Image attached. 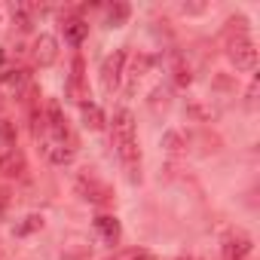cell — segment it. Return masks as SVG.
<instances>
[{
    "instance_id": "5bb4252c",
    "label": "cell",
    "mask_w": 260,
    "mask_h": 260,
    "mask_svg": "<svg viewBox=\"0 0 260 260\" xmlns=\"http://www.w3.org/2000/svg\"><path fill=\"white\" fill-rule=\"evenodd\" d=\"M128 4H122V0H116L113 7H107V28H119V25H125V19H128Z\"/></svg>"
},
{
    "instance_id": "2e32d148",
    "label": "cell",
    "mask_w": 260,
    "mask_h": 260,
    "mask_svg": "<svg viewBox=\"0 0 260 260\" xmlns=\"http://www.w3.org/2000/svg\"><path fill=\"white\" fill-rule=\"evenodd\" d=\"M0 172H7V175H19V172H22V153L10 150L4 159H0Z\"/></svg>"
},
{
    "instance_id": "e0dca14e",
    "label": "cell",
    "mask_w": 260,
    "mask_h": 260,
    "mask_svg": "<svg viewBox=\"0 0 260 260\" xmlns=\"http://www.w3.org/2000/svg\"><path fill=\"white\" fill-rule=\"evenodd\" d=\"M43 226V214H28L19 226H16V236H28V233H34V230H40Z\"/></svg>"
},
{
    "instance_id": "9a60e30c",
    "label": "cell",
    "mask_w": 260,
    "mask_h": 260,
    "mask_svg": "<svg viewBox=\"0 0 260 260\" xmlns=\"http://www.w3.org/2000/svg\"><path fill=\"white\" fill-rule=\"evenodd\" d=\"M83 125H86V128H92V132H98V128L104 125V113H101L95 104H89V101L83 104Z\"/></svg>"
},
{
    "instance_id": "3957f363",
    "label": "cell",
    "mask_w": 260,
    "mask_h": 260,
    "mask_svg": "<svg viewBox=\"0 0 260 260\" xmlns=\"http://www.w3.org/2000/svg\"><path fill=\"white\" fill-rule=\"evenodd\" d=\"M230 58H233V64H236L239 71H251V68L257 64V49H254V43H251L245 34H239V37L230 43Z\"/></svg>"
},
{
    "instance_id": "8fae6325",
    "label": "cell",
    "mask_w": 260,
    "mask_h": 260,
    "mask_svg": "<svg viewBox=\"0 0 260 260\" xmlns=\"http://www.w3.org/2000/svg\"><path fill=\"white\" fill-rule=\"evenodd\" d=\"M172 80H175V86H181V89H187V86H190V80H193L190 64L184 61V55H181V52H172Z\"/></svg>"
},
{
    "instance_id": "9c48e42d",
    "label": "cell",
    "mask_w": 260,
    "mask_h": 260,
    "mask_svg": "<svg viewBox=\"0 0 260 260\" xmlns=\"http://www.w3.org/2000/svg\"><path fill=\"white\" fill-rule=\"evenodd\" d=\"M61 31H64V40H68L71 46H80V43L86 40V34H89V25H86L83 19H64Z\"/></svg>"
},
{
    "instance_id": "ba28073f",
    "label": "cell",
    "mask_w": 260,
    "mask_h": 260,
    "mask_svg": "<svg viewBox=\"0 0 260 260\" xmlns=\"http://www.w3.org/2000/svg\"><path fill=\"white\" fill-rule=\"evenodd\" d=\"M46 156H49V162L64 166V162H71L77 156V150H74L71 141H52V144H46Z\"/></svg>"
},
{
    "instance_id": "7c38bea8",
    "label": "cell",
    "mask_w": 260,
    "mask_h": 260,
    "mask_svg": "<svg viewBox=\"0 0 260 260\" xmlns=\"http://www.w3.org/2000/svg\"><path fill=\"white\" fill-rule=\"evenodd\" d=\"M37 13H40L37 7H25V4L13 7V19H16V25H19L22 31H31V25H34V16H37Z\"/></svg>"
},
{
    "instance_id": "7a4b0ae2",
    "label": "cell",
    "mask_w": 260,
    "mask_h": 260,
    "mask_svg": "<svg viewBox=\"0 0 260 260\" xmlns=\"http://www.w3.org/2000/svg\"><path fill=\"white\" fill-rule=\"evenodd\" d=\"M122 64H125V49H116L113 55L104 58V64H101V89H104V92H113V89L119 86V80H122Z\"/></svg>"
},
{
    "instance_id": "4fadbf2b",
    "label": "cell",
    "mask_w": 260,
    "mask_h": 260,
    "mask_svg": "<svg viewBox=\"0 0 260 260\" xmlns=\"http://www.w3.org/2000/svg\"><path fill=\"white\" fill-rule=\"evenodd\" d=\"M80 190L86 193L83 199H92V202H104L107 199V187L95 184V178H80Z\"/></svg>"
},
{
    "instance_id": "277c9868",
    "label": "cell",
    "mask_w": 260,
    "mask_h": 260,
    "mask_svg": "<svg viewBox=\"0 0 260 260\" xmlns=\"http://www.w3.org/2000/svg\"><path fill=\"white\" fill-rule=\"evenodd\" d=\"M55 58H58V43H55V37H52V34H40V37L34 40V61H37L40 68H49V64H55Z\"/></svg>"
},
{
    "instance_id": "8992f818",
    "label": "cell",
    "mask_w": 260,
    "mask_h": 260,
    "mask_svg": "<svg viewBox=\"0 0 260 260\" xmlns=\"http://www.w3.org/2000/svg\"><path fill=\"white\" fill-rule=\"evenodd\" d=\"M68 95H71V101H77L80 107H83L86 98H89V89L83 86V58H74V74H71V83H68Z\"/></svg>"
},
{
    "instance_id": "5b68a950",
    "label": "cell",
    "mask_w": 260,
    "mask_h": 260,
    "mask_svg": "<svg viewBox=\"0 0 260 260\" xmlns=\"http://www.w3.org/2000/svg\"><path fill=\"white\" fill-rule=\"evenodd\" d=\"M25 83H28V71H22V68H10V71L0 74V92L10 95V98H16L25 89Z\"/></svg>"
},
{
    "instance_id": "30bf717a",
    "label": "cell",
    "mask_w": 260,
    "mask_h": 260,
    "mask_svg": "<svg viewBox=\"0 0 260 260\" xmlns=\"http://www.w3.org/2000/svg\"><path fill=\"white\" fill-rule=\"evenodd\" d=\"M251 254V239L245 233H236L233 239H226V260H245Z\"/></svg>"
},
{
    "instance_id": "ac0fdd59",
    "label": "cell",
    "mask_w": 260,
    "mask_h": 260,
    "mask_svg": "<svg viewBox=\"0 0 260 260\" xmlns=\"http://www.w3.org/2000/svg\"><path fill=\"white\" fill-rule=\"evenodd\" d=\"M125 260H156V257H153L150 251H128Z\"/></svg>"
},
{
    "instance_id": "6da1fadb",
    "label": "cell",
    "mask_w": 260,
    "mask_h": 260,
    "mask_svg": "<svg viewBox=\"0 0 260 260\" xmlns=\"http://www.w3.org/2000/svg\"><path fill=\"white\" fill-rule=\"evenodd\" d=\"M110 138L116 147V156L122 159L125 172L132 181H138V166H141V153H138V138H135V116L128 107H119L113 113V128H110Z\"/></svg>"
},
{
    "instance_id": "52a82bcc",
    "label": "cell",
    "mask_w": 260,
    "mask_h": 260,
    "mask_svg": "<svg viewBox=\"0 0 260 260\" xmlns=\"http://www.w3.org/2000/svg\"><path fill=\"white\" fill-rule=\"evenodd\" d=\"M95 230L101 233V239H104L107 245H116V242L122 239V226H119V220H116L113 214H98V217H95Z\"/></svg>"
}]
</instances>
